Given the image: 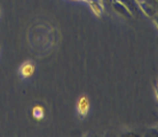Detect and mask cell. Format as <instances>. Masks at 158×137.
Instances as JSON below:
<instances>
[{
	"label": "cell",
	"mask_w": 158,
	"mask_h": 137,
	"mask_svg": "<svg viewBox=\"0 0 158 137\" xmlns=\"http://www.w3.org/2000/svg\"><path fill=\"white\" fill-rule=\"evenodd\" d=\"M89 111V99L87 96L83 95L78 98V102H77V112H78V115L81 119L86 117L87 113Z\"/></svg>",
	"instance_id": "obj_1"
},
{
	"label": "cell",
	"mask_w": 158,
	"mask_h": 137,
	"mask_svg": "<svg viewBox=\"0 0 158 137\" xmlns=\"http://www.w3.org/2000/svg\"><path fill=\"white\" fill-rule=\"evenodd\" d=\"M119 1L128 9V12L132 14V16L143 15L141 12V8H140V5L136 0H119Z\"/></svg>",
	"instance_id": "obj_2"
},
{
	"label": "cell",
	"mask_w": 158,
	"mask_h": 137,
	"mask_svg": "<svg viewBox=\"0 0 158 137\" xmlns=\"http://www.w3.org/2000/svg\"><path fill=\"white\" fill-rule=\"evenodd\" d=\"M140 8H141V12L143 15L148 16V17H154L157 14V6L152 5L150 2H147V1H141L139 2Z\"/></svg>",
	"instance_id": "obj_3"
},
{
	"label": "cell",
	"mask_w": 158,
	"mask_h": 137,
	"mask_svg": "<svg viewBox=\"0 0 158 137\" xmlns=\"http://www.w3.org/2000/svg\"><path fill=\"white\" fill-rule=\"evenodd\" d=\"M111 5H112L114 10H115L116 13H118L119 15L124 16V17H126V18H132V17H133L132 14L128 12V9H127L119 0H112V1H111Z\"/></svg>",
	"instance_id": "obj_4"
},
{
	"label": "cell",
	"mask_w": 158,
	"mask_h": 137,
	"mask_svg": "<svg viewBox=\"0 0 158 137\" xmlns=\"http://www.w3.org/2000/svg\"><path fill=\"white\" fill-rule=\"evenodd\" d=\"M35 73V65L32 62H24L20 66V75L23 79L30 78Z\"/></svg>",
	"instance_id": "obj_5"
},
{
	"label": "cell",
	"mask_w": 158,
	"mask_h": 137,
	"mask_svg": "<svg viewBox=\"0 0 158 137\" xmlns=\"http://www.w3.org/2000/svg\"><path fill=\"white\" fill-rule=\"evenodd\" d=\"M88 5L91 6V9L93 10V13H94L96 16H99V17H101L103 14V5L102 2H101V0H91L89 2H88Z\"/></svg>",
	"instance_id": "obj_6"
},
{
	"label": "cell",
	"mask_w": 158,
	"mask_h": 137,
	"mask_svg": "<svg viewBox=\"0 0 158 137\" xmlns=\"http://www.w3.org/2000/svg\"><path fill=\"white\" fill-rule=\"evenodd\" d=\"M32 115L36 118L37 120H41L45 115L44 113V109L41 106H35L33 109H32Z\"/></svg>",
	"instance_id": "obj_7"
},
{
	"label": "cell",
	"mask_w": 158,
	"mask_h": 137,
	"mask_svg": "<svg viewBox=\"0 0 158 137\" xmlns=\"http://www.w3.org/2000/svg\"><path fill=\"white\" fill-rule=\"evenodd\" d=\"M75 1H77V0H75ZM83 1H86V2H89L91 0H83Z\"/></svg>",
	"instance_id": "obj_8"
},
{
	"label": "cell",
	"mask_w": 158,
	"mask_h": 137,
	"mask_svg": "<svg viewBox=\"0 0 158 137\" xmlns=\"http://www.w3.org/2000/svg\"><path fill=\"white\" fill-rule=\"evenodd\" d=\"M103 1H108V2H111L112 0H103Z\"/></svg>",
	"instance_id": "obj_9"
},
{
	"label": "cell",
	"mask_w": 158,
	"mask_h": 137,
	"mask_svg": "<svg viewBox=\"0 0 158 137\" xmlns=\"http://www.w3.org/2000/svg\"><path fill=\"white\" fill-rule=\"evenodd\" d=\"M136 1H138V2H141V1H144V0H136Z\"/></svg>",
	"instance_id": "obj_10"
}]
</instances>
